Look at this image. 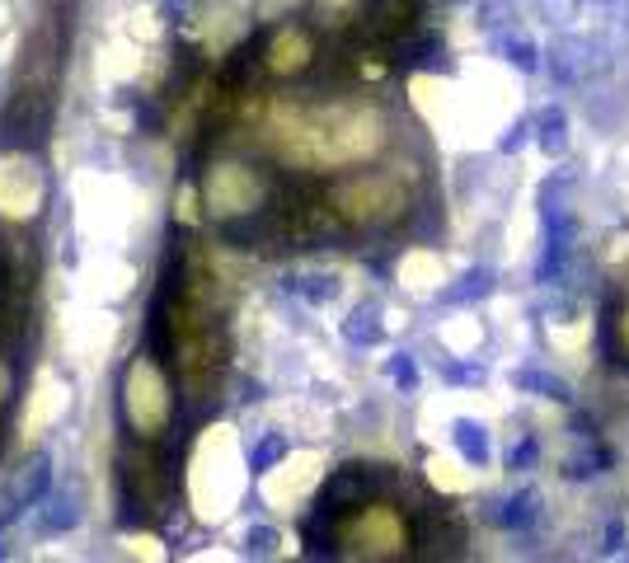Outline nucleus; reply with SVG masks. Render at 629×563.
<instances>
[{"mask_svg": "<svg viewBox=\"0 0 629 563\" xmlns=\"http://www.w3.org/2000/svg\"><path fill=\"white\" fill-rule=\"evenodd\" d=\"M127 554H142V558L151 554V558H160L165 549H160V540H155V535H132V540H127Z\"/></svg>", "mask_w": 629, "mask_h": 563, "instance_id": "nucleus-11", "label": "nucleus"}, {"mask_svg": "<svg viewBox=\"0 0 629 563\" xmlns=\"http://www.w3.org/2000/svg\"><path fill=\"white\" fill-rule=\"evenodd\" d=\"M334 540L347 558H404L409 554V521L390 503H366L353 516H343Z\"/></svg>", "mask_w": 629, "mask_h": 563, "instance_id": "nucleus-3", "label": "nucleus"}, {"mask_svg": "<svg viewBox=\"0 0 629 563\" xmlns=\"http://www.w3.org/2000/svg\"><path fill=\"white\" fill-rule=\"evenodd\" d=\"M48 484H52V465H48V456L29 460V465H24V475H19V484H14V493H10L5 512H0V521H14V516L24 512V507H33L42 493H48Z\"/></svg>", "mask_w": 629, "mask_h": 563, "instance_id": "nucleus-8", "label": "nucleus"}, {"mask_svg": "<svg viewBox=\"0 0 629 563\" xmlns=\"http://www.w3.org/2000/svg\"><path fill=\"white\" fill-rule=\"evenodd\" d=\"M42 526L48 531H66V526H76V507L71 503H48V512H42Z\"/></svg>", "mask_w": 629, "mask_h": 563, "instance_id": "nucleus-9", "label": "nucleus"}, {"mask_svg": "<svg viewBox=\"0 0 629 563\" xmlns=\"http://www.w3.org/2000/svg\"><path fill=\"white\" fill-rule=\"evenodd\" d=\"M264 193H268V183L259 179V170H249L240 160H221L202 179V202L217 221H240L249 211H259Z\"/></svg>", "mask_w": 629, "mask_h": 563, "instance_id": "nucleus-6", "label": "nucleus"}, {"mask_svg": "<svg viewBox=\"0 0 629 563\" xmlns=\"http://www.w3.org/2000/svg\"><path fill=\"white\" fill-rule=\"evenodd\" d=\"M615 328H620V347L629 352V300H624V310H620V319H615Z\"/></svg>", "mask_w": 629, "mask_h": 563, "instance_id": "nucleus-14", "label": "nucleus"}, {"mask_svg": "<svg viewBox=\"0 0 629 563\" xmlns=\"http://www.w3.org/2000/svg\"><path fill=\"white\" fill-rule=\"evenodd\" d=\"M277 456H282V441H264L259 451H254V469H268Z\"/></svg>", "mask_w": 629, "mask_h": 563, "instance_id": "nucleus-12", "label": "nucleus"}, {"mask_svg": "<svg viewBox=\"0 0 629 563\" xmlns=\"http://www.w3.org/2000/svg\"><path fill=\"white\" fill-rule=\"evenodd\" d=\"M179 221H198V198H193V188H183L179 193V211H174Z\"/></svg>", "mask_w": 629, "mask_h": 563, "instance_id": "nucleus-13", "label": "nucleus"}, {"mask_svg": "<svg viewBox=\"0 0 629 563\" xmlns=\"http://www.w3.org/2000/svg\"><path fill=\"white\" fill-rule=\"evenodd\" d=\"M10 399H14V366H10L5 352H0V409H10Z\"/></svg>", "mask_w": 629, "mask_h": 563, "instance_id": "nucleus-10", "label": "nucleus"}, {"mask_svg": "<svg viewBox=\"0 0 629 563\" xmlns=\"http://www.w3.org/2000/svg\"><path fill=\"white\" fill-rule=\"evenodd\" d=\"M123 418H127L132 437H142V441L165 437L174 422V385L151 352H136L123 371Z\"/></svg>", "mask_w": 629, "mask_h": 563, "instance_id": "nucleus-2", "label": "nucleus"}, {"mask_svg": "<svg viewBox=\"0 0 629 563\" xmlns=\"http://www.w3.org/2000/svg\"><path fill=\"white\" fill-rule=\"evenodd\" d=\"M264 146L291 170H347V164H366L385 151V117L371 104H296L277 99L264 113Z\"/></svg>", "mask_w": 629, "mask_h": 563, "instance_id": "nucleus-1", "label": "nucleus"}, {"mask_svg": "<svg viewBox=\"0 0 629 563\" xmlns=\"http://www.w3.org/2000/svg\"><path fill=\"white\" fill-rule=\"evenodd\" d=\"M42 207H48V170H42V160L24 146L0 151V221L10 226L38 221Z\"/></svg>", "mask_w": 629, "mask_h": 563, "instance_id": "nucleus-5", "label": "nucleus"}, {"mask_svg": "<svg viewBox=\"0 0 629 563\" xmlns=\"http://www.w3.org/2000/svg\"><path fill=\"white\" fill-rule=\"evenodd\" d=\"M329 207L347 226H385V221L409 211V188L394 174H357V179H343L334 188Z\"/></svg>", "mask_w": 629, "mask_h": 563, "instance_id": "nucleus-4", "label": "nucleus"}, {"mask_svg": "<svg viewBox=\"0 0 629 563\" xmlns=\"http://www.w3.org/2000/svg\"><path fill=\"white\" fill-rule=\"evenodd\" d=\"M315 57V42L306 29H296V23H287V29H277L268 38V52H264V66L273 70V76H301V70L310 66Z\"/></svg>", "mask_w": 629, "mask_h": 563, "instance_id": "nucleus-7", "label": "nucleus"}]
</instances>
